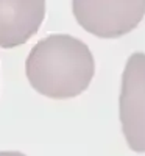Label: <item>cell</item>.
Segmentation results:
<instances>
[{
    "mask_svg": "<svg viewBox=\"0 0 145 156\" xmlns=\"http://www.w3.org/2000/svg\"><path fill=\"white\" fill-rule=\"evenodd\" d=\"M25 73L41 95L65 100L83 94L95 73L89 47L70 34H50L31 48Z\"/></svg>",
    "mask_w": 145,
    "mask_h": 156,
    "instance_id": "cell-1",
    "label": "cell"
},
{
    "mask_svg": "<svg viewBox=\"0 0 145 156\" xmlns=\"http://www.w3.org/2000/svg\"><path fill=\"white\" fill-rule=\"evenodd\" d=\"M81 27L98 37H120L133 31L145 16V0H72Z\"/></svg>",
    "mask_w": 145,
    "mask_h": 156,
    "instance_id": "cell-2",
    "label": "cell"
},
{
    "mask_svg": "<svg viewBox=\"0 0 145 156\" xmlns=\"http://www.w3.org/2000/svg\"><path fill=\"white\" fill-rule=\"evenodd\" d=\"M45 0H0V47L14 48L37 33Z\"/></svg>",
    "mask_w": 145,
    "mask_h": 156,
    "instance_id": "cell-4",
    "label": "cell"
},
{
    "mask_svg": "<svg viewBox=\"0 0 145 156\" xmlns=\"http://www.w3.org/2000/svg\"><path fill=\"white\" fill-rule=\"evenodd\" d=\"M118 117L128 147L145 153V53L136 51L122 73Z\"/></svg>",
    "mask_w": 145,
    "mask_h": 156,
    "instance_id": "cell-3",
    "label": "cell"
},
{
    "mask_svg": "<svg viewBox=\"0 0 145 156\" xmlns=\"http://www.w3.org/2000/svg\"><path fill=\"white\" fill-rule=\"evenodd\" d=\"M0 156H25L20 151H0Z\"/></svg>",
    "mask_w": 145,
    "mask_h": 156,
    "instance_id": "cell-5",
    "label": "cell"
}]
</instances>
